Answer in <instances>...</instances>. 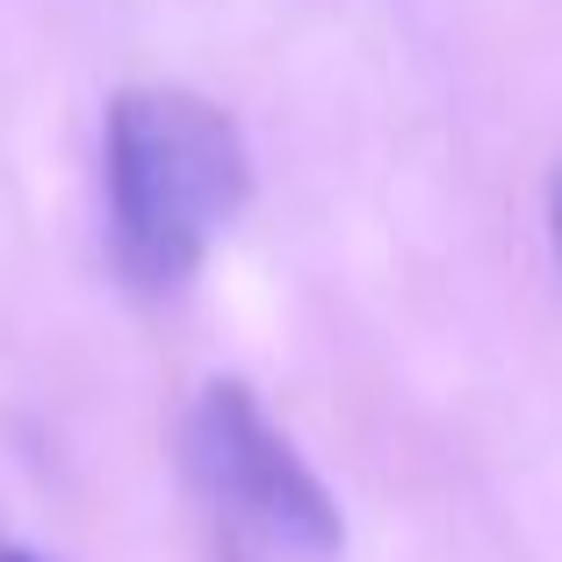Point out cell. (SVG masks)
I'll return each mask as SVG.
<instances>
[{
  "label": "cell",
  "mask_w": 562,
  "mask_h": 562,
  "mask_svg": "<svg viewBox=\"0 0 562 562\" xmlns=\"http://www.w3.org/2000/svg\"><path fill=\"white\" fill-rule=\"evenodd\" d=\"M232 116L181 87H131L109 109V232L137 289H181L246 202Z\"/></svg>",
  "instance_id": "cell-1"
},
{
  "label": "cell",
  "mask_w": 562,
  "mask_h": 562,
  "mask_svg": "<svg viewBox=\"0 0 562 562\" xmlns=\"http://www.w3.org/2000/svg\"><path fill=\"white\" fill-rule=\"evenodd\" d=\"M188 476L210 497V513L267 555L325 562L347 541L331 491L238 382H210L188 412Z\"/></svg>",
  "instance_id": "cell-2"
},
{
  "label": "cell",
  "mask_w": 562,
  "mask_h": 562,
  "mask_svg": "<svg viewBox=\"0 0 562 562\" xmlns=\"http://www.w3.org/2000/svg\"><path fill=\"white\" fill-rule=\"evenodd\" d=\"M548 216H555V252H562V173H555V202H548Z\"/></svg>",
  "instance_id": "cell-3"
},
{
  "label": "cell",
  "mask_w": 562,
  "mask_h": 562,
  "mask_svg": "<svg viewBox=\"0 0 562 562\" xmlns=\"http://www.w3.org/2000/svg\"><path fill=\"white\" fill-rule=\"evenodd\" d=\"M0 562H36V555H22V548H8V555H0Z\"/></svg>",
  "instance_id": "cell-4"
}]
</instances>
